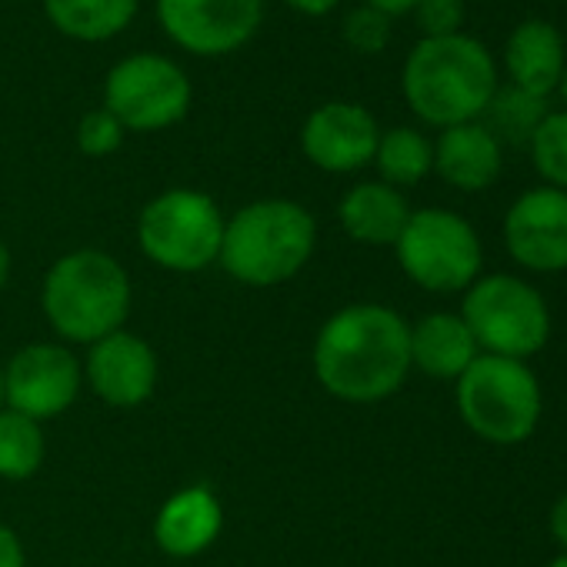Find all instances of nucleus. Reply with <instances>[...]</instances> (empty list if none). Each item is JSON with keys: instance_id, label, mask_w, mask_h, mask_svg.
Masks as SVG:
<instances>
[{"instance_id": "33", "label": "nucleus", "mask_w": 567, "mask_h": 567, "mask_svg": "<svg viewBox=\"0 0 567 567\" xmlns=\"http://www.w3.org/2000/svg\"><path fill=\"white\" fill-rule=\"evenodd\" d=\"M557 91H560V101H564V111H567V68H564V78H560Z\"/></svg>"}, {"instance_id": "35", "label": "nucleus", "mask_w": 567, "mask_h": 567, "mask_svg": "<svg viewBox=\"0 0 567 567\" xmlns=\"http://www.w3.org/2000/svg\"><path fill=\"white\" fill-rule=\"evenodd\" d=\"M0 408H4V368H0Z\"/></svg>"}, {"instance_id": "34", "label": "nucleus", "mask_w": 567, "mask_h": 567, "mask_svg": "<svg viewBox=\"0 0 567 567\" xmlns=\"http://www.w3.org/2000/svg\"><path fill=\"white\" fill-rule=\"evenodd\" d=\"M547 567H567V550H560V554H557V557H554Z\"/></svg>"}, {"instance_id": "32", "label": "nucleus", "mask_w": 567, "mask_h": 567, "mask_svg": "<svg viewBox=\"0 0 567 567\" xmlns=\"http://www.w3.org/2000/svg\"><path fill=\"white\" fill-rule=\"evenodd\" d=\"M8 277H11V250H8L4 237H0V288L8 284Z\"/></svg>"}, {"instance_id": "14", "label": "nucleus", "mask_w": 567, "mask_h": 567, "mask_svg": "<svg viewBox=\"0 0 567 567\" xmlns=\"http://www.w3.org/2000/svg\"><path fill=\"white\" fill-rule=\"evenodd\" d=\"M84 378L104 404L121 411L141 408L157 388V354L144 338L114 331L91 344Z\"/></svg>"}, {"instance_id": "31", "label": "nucleus", "mask_w": 567, "mask_h": 567, "mask_svg": "<svg viewBox=\"0 0 567 567\" xmlns=\"http://www.w3.org/2000/svg\"><path fill=\"white\" fill-rule=\"evenodd\" d=\"M364 4L374 8V11H381V14H388V18L394 21V18H401V14H411L417 0H364Z\"/></svg>"}, {"instance_id": "15", "label": "nucleus", "mask_w": 567, "mask_h": 567, "mask_svg": "<svg viewBox=\"0 0 567 567\" xmlns=\"http://www.w3.org/2000/svg\"><path fill=\"white\" fill-rule=\"evenodd\" d=\"M567 54L564 38L550 21L530 18L520 21L504 41V74L511 87H520L534 97H550L564 78Z\"/></svg>"}, {"instance_id": "9", "label": "nucleus", "mask_w": 567, "mask_h": 567, "mask_svg": "<svg viewBox=\"0 0 567 567\" xmlns=\"http://www.w3.org/2000/svg\"><path fill=\"white\" fill-rule=\"evenodd\" d=\"M190 78L164 54H131L104 81V107L124 131L154 134L181 124L190 111Z\"/></svg>"}, {"instance_id": "8", "label": "nucleus", "mask_w": 567, "mask_h": 567, "mask_svg": "<svg viewBox=\"0 0 567 567\" xmlns=\"http://www.w3.org/2000/svg\"><path fill=\"white\" fill-rule=\"evenodd\" d=\"M224 214L204 190L174 187L147 200L137 217V244L164 270L190 274L220 257Z\"/></svg>"}, {"instance_id": "3", "label": "nucleus", "mask_w": 567, "mask_h": 567, "mask_svg": "<svg viewBox=\"0 0 567 567\" xmlns=\"http://www.w3.org/2000/svg\"><path fill=\"white\" fill-rule=\"evenodd\" d=\"M318 244V220L308 207L267 197L224 220L220 267L247 288H274L305 270Z\"/></svg>"}, {"instance_id": "13", "label": "nucleus", "mask_w": 567, "mask_h": 567, "mask_svg": "<svg viewBox=\"0 0 567 567\" xmlns=\"http://www.w3.org/2000/svg\"><path fill=\"white\" fill-rule=\"evenodd\" d=\"M381 127L374 114L351 101H331L308 114L301 127L305 157L328 174H354L374 164Z\"/></svg>"}, {"instance_id": "2", "label": "nucleus", "mask_w": 567, "mask_h": 567, "mask_svg": "<svg viewBox=\"0 0 567 567\" xmlns=\"http://www.w3.org/2000/svg\"><path fill=\"white\" fill-rule=\"evenodd\" d=\"M497 87L494 54L464 31L451 38H421L401 71L408 107L441 131L481 121Z\"/></svg>"}, {"instance_id": "22", "label": "nucleus", "mask_w": 567, "mask_h": 567, "mask_svg": "<svg viewBox=\"0 0 567 567\" xmlns=\"http://www.w3.org/2000/svg\"><path fill=\"white\" fill-rule=\"evenodd\" d=\"M547 101L534 97L520 87L501 84L487 104V111L481 114V124L497 137V144H527L530 134L537 131V124L547 117Z\"/></svg>"}, {"instance_id": "21", "label": "nucleus", "mask_w": 567, "mask_h": 567, "mask_svg": "<svg viewBox=\"0 0 567 567\" xmlns=\"http://www.w3.org/2000/svg\"><path fill=\"white\" fill-rule=\"evenodd\" d=\"M374 167L391 187H414L434 171V144L417 127H391L381 131Z\"/></svg>"}, {"instance_id": "19", "label": "nucleus", "mask_w": 567, "mask_h": 567, "mask_svg": "<svg viewBox=\"0 0 567 567\" xmlns=\"http://www.w3.org/2000/svg\"><path fill=\"white\" fill-rule=\"evenodd\" d=\"M481 354L461 315L434 311L411 324V368L434 381H457Z\"/></svg>"}, {"instance_id": "28", "label": "nucleus", "mask_w": 567, "mask_h": 567, "mask_svg": "<svg viewBox=\"0 0 567 567\" xmlns=\"http://www.w3.org/2000/svg\"><path fill=\"white\" fill-rule=\"evenodd\" d=\"M0 567H28L24 544H21L18 530L8 524H0Z\"/></svg>"}, {"instance_id": "20", "label": "nucleus", "mask_w": 567, "mask_h": 567, "mask_svg": "<svg viewBox=\"0 0 567 567\" xmlns=\"http://www.w3.org/2000/svg\"><path fill=\"white\" fill-rule=\"evenodd\" d=\"M48 21L71 41L101 44L131 28L137 0H41Z\"/></svg>"}, {"instance_id": "12", "label": "nucleus", "mask_w": 567, "mask_h": 567, "mask_svg": "<svg viewBox=\"0 0 567 567\" xmlns=\"http://www.w3.org/2000/svg\"><path fill=\"white\" fill-rule=\"evenodd\" d=\"M504 247L530 274L567 270V190L530 187L504 214Z\"/></svg>"}, {"instance_id": "26", "label": "nucleus", "mask_w": 567, "mask_h": 567, "mask_svg": "<svg viewBox=\"0 0 567 567\" xmlns=\"http://www.w3.org/2000/svg\"><path fill=\"white\" fill-rule=\"evenodd\" d=\"M124 134H127L124 124L107 107H94L78 121V151L87 157H107L121 151Z\"/></svg>"}, {"instance_id": "10", "label": "nucleus", "mask_w": 567, "mask_h": 567, "mask_svg": "<svg viewBox=\"0 0 567 567\" xmlns=\"http://www.w3.org/2000/svg\"><path fill=\"white\" fill-rule=\"evenodd\" d=\"M264 0H157L161 31L194 58H227L260 28Z\"/></svg>"}, {"instance_id": "4", "label": "nucleus", "mask_w": 567, "mask_h": 567, "mask_svg": "<svg viewBox=\"0 0 567 567\" xmlns=\"http://www.w3.org/2000/svg\"><path fill=\"white\" fill-rule=\"evenodd\" d=\"M131 301L124 264L94 247L64 254L48 270L41 288L48 324L71 344H97L101 338L124 331Z\"/></svg>"}, {"instance_id": "23", "label": "nucleus", "mask_w": 567, "mask_h": 567, "mask_svg": "<svg viewBox=\"0 0 567 567\" xmlns=\"http://www.w3.org/2000/svg\"><path fill=\"white\" fill-rule=\"evenodd\" d=\"M48 454V441L38 421L0 408V477L4 481H28L41 471Z\"/></svg>"}, {"instance_id": "16", "label": "nucleus", "mask_w": 567, "mask_h": 567, "mask_svg": "<svg viewBox=\"0 0 567 567\" xmlns=\"http://www.w3.org/2000/svg\"><path fill=\"white\" fill-rule=\"evenodd\" d=\"M501 167L504 147L481 121L444 127L434 141V171L454 190L481 194L501 177Z\"/></svg>"}, {"instance_id": "29", "label": "nucleus", "mask_w": 567, "mask_h": 567, "mask_svg": "<svg viewBox=\"0 0 567 567\" xmlns=\"http://www.w3.org/2000/svg\"><path fill=\"white\" fill-rule=\"evenodd\" d=\"M547 527H550V537L560 544V550H567V491L554 501L547 514Z\"/></svg>"}, {"instance_id": "11", "label": "nucleus", "mask_w": 567, "mask_h": 567, "mask_svg": "<svg viewBox=\"0 0 567 567\" xmlns=\"http://www.w3.org/2000/svg\"><path fill=\"white\" fill-rule=\"evenodd\" d=\"M81 384L84 368L74 351L54 341L28 344L4 368V408L41 424L64 414L78 401Z\"/></svg>"}, {"instance_id": "30", "label": "nucleus", "mask_w": 567, "mask_h": 567, "mask_svg": "<svg viewBox=\"0 0 567 567\" xmlns=\"http://www.w3.org/2000/svg\"><path fill=\"white\" fill-rule=\"evenodd\" d=\"M284 4L298 14H305V18H324L341 4V0H284Z\"/></svg>"}, {"instance_id": "18", "label": "nucleus", "mask_w": 567, "mask_h": 567, "mask_svg": "<svg viewBox=\"0 0 567 567\" xmlns=\"http://www.w3.org/2000/svg\"><path fill=\"white\" fill-rule=\"evenodd\" d=\"M408 217H411L408 197L384 181L354 184L338 204V220L344 234L368 247H394Z\"/></svg>"}, {"instance_id": "1", "label": "nucleus", "mask_w": 567, "mask_h": 567, "mask_svg": "<svg viewBox=\"0 0 567 567\" xmlns=\"http://www.w3.org/2000/svg\"><path fill=\"white\" fill-rule=\"evenodd\" d=\"M315 378L348 404H378L411 374V324L384 305H351L315 341Z\"/></svg>"}, {"instance_id": "7", "label": "nucleus", "mask_w": 567, "mask_h": 567, "mask_svg": "<svg viewBox=\"0 0 567 567\" xmlns=\"http://www.w3.org/2000/svg\"><path fill=\"white\" fill-rule=\"evenodd\" d=\"M394 254L408 280L434 295L467 291L484 267V247L477 230L467 217L447 207L411 210L394 244Z\"/></svg>"}, {"instance_id": "24", "label": "nucleus", "mask_w": 567, "mask_h": 567, "mask_svg": "<svg viewBox=\"0 0 567 567\" xmlns=\"http://www.w3.org/2000/svg\"><path fill=\"white\" fill-rule=\"evenodd\" d=\"M530 164L547 187L567 190V111H547L527 141Z\"/></svg>"}, {"instance_id": "27", "label": "nucleus", "mask_w": 567, "mask_h": 567, "mask_svg": "<svg viewBox=\"0 0 567 567\" xmlns=\"http://www.w3.org/2000/svg\"><path fill=\"white\" fill-rule=\"evenodd\" d=\"M464 4L467 0H417L411 14L424 38H451L461 34Z\"/></svg>"}, {"instance_id": "5", "label": "nucleus", "mask_w": 567, "mask_h": 567, "mask_svg": "<svg viewBox=\"0 0 567 567\" xmlns=\"http://www.w3.org/2000/svg\"><path fill=\"white\" fill-rule=\"evenodd\" d=\"M454 401L464 427L497 447L524 444L544 411V391L527 361L477 354L454 381Z\"/></svg>"}, {"instance_id": "6", "label": "nucleus", "mask_w": 567, "mask_h": 567, "mask_svg": "<svg viewBox=\"0 0 567 567\" xmlns=\"http://www.w3.org/2000/svg\"><path fill=\"white\" fill-rule=\"evenodd\" d=\"M461 321L481 354L530 361L550 341V308L517 274H481L464 291Z\"/></svg>"}, {"instance_id": "17", "label": "nucleus", "mask_w": 567, "mask_h": 567, "mask_svg": "<svg viewBox=\"0 0 567 567\" xmlns=\"http://www.w3.org/2000/svg\"><path fill=\"white\" fill-rule=\"evenodd\" d=\"M224 527V511L207 484L171 494L154 517V540L171 557L204 554Z\"/></svg>"}, {"instance_id": "25", "label": "nucleus", "mask_w": 567, "mask_h": 567, "mask_svg": "<svg viewBox=\"0 0 567 567\" xmlns=\"http://www.w3.org/2000/svg\"><path fill=\"white\" fill-rule=\"evenodd\" d=\"M344 44L358 54H381L391 41V18L361 4L354 11H348L344 24H341Z\"/></svg>"}]
</instances>
